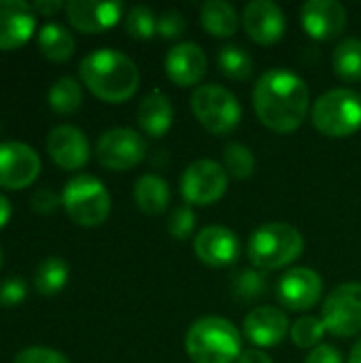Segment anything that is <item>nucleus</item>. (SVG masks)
Masks as SVG:
<instances>
[{
    "instance_id": "20",
    "label": "nucleus",
    "mask_w": 361,
    "mask_h": 363,
    "mask_svg": "<svg viewBox=\"0 0 361 363\" xmlns=\"http://www.w3.org/2000/svg\"><path fill=\"white\" fill-rule=\"evenodd\" d=\"M36 26V11L23 0H0V49L23 45Z\"/></svg>"
},
{
    "instance_id": "26",
    "label": "nucleus",
    "mask_w": 361,
    "mask_h": 363,
    "mask_svg": "<svg viewBox=\"0 0 361 363\" xmlns=\"http://www.w3.org/2000/svg\"><path fill=\"white\" fill-rule=\"evenodd\" d=\"M47 100L51 104L53 111L62 113V115H70L74 113L81 102H83V89L79 85V81L74 77H60L53 81V85L49 87Z\"/></svg>"
},
{
    "instance_id": "7",
    "label": "nucleus",
    "mask_w": 361,
    "mask_h": 363,
    "mask_svg": "<svg viewBox=\"0 0 361 363\" xmlns=\"http://www.w3.org/2000/svg\"><path fill=\"white\" fill-rule=\"evenodd\" d=\"M191 111L198 123L215 136L230 134L243 119V106L238 98L217 83L198 85L194 89Z\"/></svg>"
},
{
    "instance_id": "15",
    "label": "nucleus",
    "mask_w": 361,
    "mask_h": 363,
    "mask_svg": "<svg viewBox=\"0 0 361 363\" xmlns=\"http://www.w3.org/2000/svg\"><path fill=\"white\" fill-rule=\"evenodd\" d=\"M243 28L257 45H274L283 38L287 21L283 9L272 0H253L243 11Z\"/></svg>"
},
{
    "instance_id": "14",
    "label": "nucleus",
    "mask_w": 361,
    "mask_h": 363,
    "mask_svg": "<svg viewBox=\"0 0 361 363\" xmlns=\"http://www.w3.org/2000/svg\"><path fill=\"white\" fill-rule=\"evenodd\" d=\"M196 257L209 268H228L240 257L238 236L223 225H206L194 238Z\"/></svg>"
},
{
    "instance_id": "27",
    "label": "nucleus",
    "mask_w": 361,
    "mask_h": 363,
    "mask_svg": "<svg viewBox=\"0 0 361 363\" xmlns=\"http://www.w3.org/2000/svg\"><path fill=\"white\" fill-rule=\"evenodd\" d=\"M217 66L221 74L234 81H247L253 74V57L240 45H226L217 53Z\"/></svg>"
},
{
    "instance_id": "34",
    "label": "nucleus",
    "mask_w": 361,
    "mask_h": 363,
    "mask_svg": "<svg viewBox=\"0 0 361 363\" xmlns=\"http://www.w3.org/2000/svg\"><path fill=\"white\" fill-rule=\"evenodd\" d=\"M185 17L181 11H174V9H168L164 13L157 15V34L166 40H177L183 36L185 32Z\"/></svg>"
},
{
    "instance_id": "36",
    "label": "nucleus",
    "mask_w": 361,
    "mask_h": 363,
    "mask_svg": "<svg viewBox=\"0 0 361 363\" xmlns=\"http://www.w3.org/2000/svg\"><path fill=\"white\" fill-rule=\"evenodd\" d=\"M26 298V283L19 277H9L0 283V304L15 306Z\"/></svg>"
},
{
    "instance_id": "23",
    "label": "nucleus",
    "mask_w": 361,
    "mask_h": 363,
    "mask_svg": "<svg viewBox=\"0 0 361 363\" xmlns=\"http://www.w3.org/2000/svg\"><path fill=\"white\" fill-rule=\"evenodd\" d=\"M134 202L145 215H162L170 204V187L160 174H143L134 183Z\"/></svg>"
},
{
    "instance_id": "29",
    "label": "nucleus",
    "mask_w": 361,
    "mask_h": 363,
    "mask_svg": "<svg viewBox=\"0 0 361 363\" xmlns=\"http://www.w3.org/2000/svg\"><path fill=\"white\" fill-rule=\"evenodd\" d=\"M232 296L238 302H255L260 300L266 289H268V281L264 277L262 270L257 268H243L232 277Z\"/></svg>"
},
{
    "instance_id": "28",
    "label": "nucleus",
    "mask_w": 361,
    "mask_h": 363,
    "mask_svg": "<svg viewBox=\"0 0 361 363\" xmlns=\"http://www.w3.org/2000/svg\"><path fill=\"white\" fill-rule=\"evenodd\" d=\"M66 281H68V264L55 255L43 259L34 272V285L38 294H45V296L57 294L66 285Z\"/></svg>"
},
{
    "instance_id": "41",
    "label": "nucleus",
    "mask_w": 361,
    "mask_h": 363,
    "mask_svg": "<svg viewBox=\"0 0 361 363\" xmlns=\"http://www.w3.org/2000/svg\"><path fill=\"white\" fill-rule=\"evenodd\" d=\"M11 202H9V198L6 196H2L0 194V228L9 221V217H11Z\"/></svg>"
},
{
    "instance_id": "12",
    "label": "nucleus",
    "mask_w": 361,
    "mask_h": 363,
    "mask_svg": "<svg viewBox=\"0 0 361 363\" xmlns=\"http://www.w3.org/2000/svg\"><path fill=\"white\" fill-rule=\"evenodd\" d=\"M323 296V281L313 268H291L277 285V298L281 306L294 313L311 311Z\"/></svg>"
},
{
    "instance_id": "9",
    "label": "nucleus",
    "mask_w": 361,
    "mask_h": 363,
    "mask_svg": "<svg viewBox=\"0 0 361 363\" xmlns=\"http://www.w3.org/2000/svg\"><path fill=\"white\" fill-rule=\"evenodd\" d=\"M326 332L338 338H353L361 332V283L334 287L321 308Z\"/></svg>"
},
{
    "instance_id": "18",
    "label": "nucleus",
    "mask_w": 361,
    "mask_h": 363,
    "mask_svg": "<svg viewBox=\"0 0 361 363\" xmlns=\"http://www.w3.org/2000/svg\"><path fill=\"white\" fill-rule=\"evenodd\" d=\"M166 77L179 87H196L209 70L206 53L196 43H179L174 45L164 60Z\"/></svg>"
},
{
    "instance_id": "43",
    "label": "nucleus",
    "mask_w": 361,
    "mask_h": 363,
    "mask_svg": "<svg viewBox=\"0 0 361 363\" xmlns=\"http://www.w3.org/2000/svg\"><path fill=\"white\" fill-rule=\"evenodd\" d=\"M0 268H2V249H0Z\"/></svg>"
},
{
    "instance_id": "6",
    "label": "nucleus",
    "mask_w": 361,
    "mask_h": 363,
    "mask_svg": "<svg viewBox=\"0 0 361 363\" xmlns=\"http://www.w3.org/2000/svg\"><path fill=\"white\" fill-rule=\"evenodd\" d=\"M62 206L74 223L94 228L106 221L111 213V196L98 177L77 174L62 189Z\"/></svg>"
},
{
    "instance_id": "35",
    "label": "nucleus",
    "mask_w": 361,
    "mask_h": 363,
    "mask_svg": "<svg viewBox=\"0 0 361 363\" xmlns=\"http://www.w3.org/2000/svg\"><path fill=\"white\" fill-rule=\"evenodd\" d=\"M13 363H70L66 359V355H62L60 351L47 349V347H30L23 349L15 355Z\"/></svg>"
},
{
    "instance_id": "25",
    "label": "nucleus",
    "mask_w": 361,
    "mask_h": 363,
    "mask_svg": "<svg viewBox=\"0 0 361 363\" xmlns=\"http://www.w3.org/2000/svg\"><path fill=\"white\" fill-rule=\"evenodd\" d=\"M332 66L338 79L347 83L361 81V40L355 36L343 38L332 53Z\"/></svg>"
},
{
    "instance_id": "2",
    "label": "nucleus",
    "mask_w": 361,
    "mask_h": 363,
    "mask_svg": "<svg viewBox=\"0 0 361 363\" xmlns=\"http://www.w3.org/2000/svg\"><path fill=\"white\" fill-rule=\"evenodd\" d=\"M79 74L83 85L104 102L119 104L130 100L140 83L138 66L119 49L102 47L81 60Z\"/></svg>"
},
{
    "instance_id": "4",
    "label": "nucleus",
    "mask_w": 361,
    "mask_h": 363,
    "mask_svg": "<svg viewBox=\"0 0 361 363\" xmlns=\"http://www.w3.org/2000/svg\"><path fill=\"white\" fill-rule=\"evenodd\" d=\"M304 251V236L302 232L285 221H270L260 225L247 245V255L253 268L266 270H281L294 264Z\"/></svg>"
},
{
    "instance_id": "19",
    "label": "nucleus",
    "mask_w": 361,
    "mask_h": 363,
    "mask_svg": "<svg viewBox=\"0 0 361 363\" xmlns=\"http://www.w3.org/2000/svg\"><path fill=\"white\" fill-rule=\"evenodd\" d=\"M64 9L68 21L87 34L113 28L123 15V2L119 0H68Z\"/></svg>"
},
{
    "instance_id": "13",
    "label": "nucleus",
    "mask_w": 361,
    "mask_h": 363,
    "mask_svg": "<svg viewBox=\"0 0 361 363\" xmlns=\"http://www.w3.org/2000/svg\"><path fill=\"white\" fill-rule=\"evenodd\" d=\"M304 32L315 40H334L347 28V9L338 0H309L300 9Z\"/></svg>"
},
{
    "instance_id": "33",
    "label": "nucleus",
    "mask_w": 361,
    "mask_h": 363,
    "mask_svg": "<svg viewBox=\"0 0 361 363\" xmlns=\"http://www.w3.org/2000/svg\"><path fill=\"white\" fill-rule=\"evenodd\" d=\"M196 230V213L189 204H179L168 217V234L177 240H187Z\"/></svg>"
},
{
    "instance_id": "17",
    "label": "nucleus",
    "mask_w": 361,
    "mask_h": 363,
    "mask_svg": "<svg viewBox=\"0 0 361 363\" xmlns=\"http://www.w3.org/2000/svg\"><path fill=\"white\" fill-rule=\"evenodd\" d=\"M289 332V319L277 306H257L243 321V334L251 345H255V349L277 347Z\"/></svg>"
},
{
    "instance_id": "38",
    "label": "nucleus",
    "mask_w": 361,
    "mask_h": 363,
    "mask_svg": "<svg viewBox=\"0 0 361 363\" xmlns=\"http://www.w3.org/2000/svg\"><path fill=\"white\" fill-rule=\"evenodd\" d=\"M304 363H343V355L336 347L332 345H319L309 353Z\"/></svg>"
},
{
    "instance_id": "37",
    "label": "nucleus",
    "mask_w": 361,
    "mask_h": 363,
    "mask_svg": "<svg viewBox=\"0 0 361 363\" xmlns=\"http://www.w3.org/2000/svg\"><path fill=\"white\" fill-rule=\"evenodd\" d=\"M62 202V196H57L55 191H51L49 187L36 189L32 196V208L38 213H51L57 208V204Z\"/></svg>"
},
{
    "instance_id": "11",
    "label": "nucleus",
    "mask_w": 361,
    "mask_h": 363,
    "mask_svg": "<svg viewBox=\"0 0 361 363\" xmlns=\"http://www.w3.org/2000/svg\"><path fill=\"white\" fill-rule=\"evenodd\" d=\"M40 172L38 153L21 140L0 143V187H28Z\"/></svg>"
},
{
    "instance_id": "1",
    "label": "nucleus",
    "mask_w": 361,
    "mask_h": 363,
    "mask_svg": "<svg viewBox=\"0 0 361 363\" xmlns=\"http://www.w3.org/2000/svg\"><path fill=\"white\" fill-rule=\"evenodd\" d=\"M257 119L277 134L296 132L309 117L311 89L302 77L287 68L266 70L253 87Z\"/></svg>"
},
{
    "instance_id": "42",
    "label": "nucleus",
    "mask_w": 361,
    "mask_h": 363,
    "mask_svg": "<svg viewBox=\"0 0 361 363\" xmlns=\"http://www.w3.org/2000/svg\"><path fill=\"white\" fill-rule=\"evenodd\" d=\"M349 363H361V338L355 342V347L349 355Z\"/></svg>"
},
{
    "instance_id": "32",
    "label": "nucleus",
    "mask_w": 361,
    "mask_h": 363,
    "mask_svg": "<svg viewBox=\"0 0 361 363\" xmlns=\"http://www.w3.org/2000/svg\"><path fill=\"white\" fill-rule=\"evenodd\" d=\"M291 342L298 349H317L323 340L326 325L317 317H302L291 325Z\"/></svg>"
},
{
    "instance_id": "30",
    "label": "nucleus",
    "mask_w": 361,
    "mask_h": 363,
    "mask_svg": "<svg viewBox=\"0 0 361 363\" xmlns=\"http://www.w3.org/2000/svg\"><path fill=\"white\" fill-rule=\"evenodd\" d=\"M223 168L232 179H249L255 172V155L243 143H228L223 149Z\"/></svg>"
},
{
    "instance_id": "21",
    "label": "nucleus",
    "mask_w": 361,
    "mask_h": 363,
    "mask_svg": "<svg viewBox=\"0 0 361 363\" xmlns=\"http://www.w3.org/2000/svg\"><path fill=\"white\" fill-rule=\"evenodd\" d=\"M136 121L145 134L153 138L164 136L172 128V121H174V108H172L170 98L162 89L149 91L138 104Z\"/></svg>"
},
{
    "instance_id": "10",
    "label": "nucleus",
    "mask_w": 361,
    "mask_h": 363,
    "mask_svg": "<svg viewBox=\"0 0 361 363\" xmlns=\"http://www.w3.org/2000/svg\"><path fill=\"white\" fill-rule=\"evenodd\" d=\"M147 155V140L132 128H111L96 143V157L109 170H130Z\"/></svg>"
},
{
    "instance_id": "8",
    "label": "nucleus",
    "mask_w": 361,
    "mask_h": 363,
    "mask_svg": "<svg viewBox=\"0 0 361 363\" xmlns=\"http://www.w3.org/2000/svg\"><path fill=\"white\" fill-rule=\"evenodd\" d=\"M228 172L215 160L191 162L181 177V196L189 206H211L228 191Z\"/></svg>"
},
{
    "instance_id": "16",
    "label": "nucleus",
    "mask_w": 361,
    "mask_h": 363,
    "mask_svg": "<svg viewBox=\"0 0 361 363\" xmlns=\"http://www.w3.org/2000/svg\"><path fill=\"white\" fill-rule=\"evenodd\" d=\"M49 157L64 170H79L89 160V140L83 130L70 123L55 125L47 136Z\"/></svg>"
},
{
    "instance_id": "24",
    "label": "nucleus",
    "mask_w": 361,
    "mask_h": 363,
    "mask_svg": "<svg viewBox=\"0 0 361 363\" xmlns=\"http://www.w3.org/2000/svg\"><path fill=\"white\" fill-rule=\"evenodd\" d=\"M38 49L45 57L62 62L68 60L74 51V36L70 34V30L57 21H49L38 30L36 36Z\"/></svg>"
},
{
    "instance_id": "5",
    "label": "nucleus",
    "mask_w": 361,
    "mask_h": 363,
    "mask_svg": "<svg viewBox=\"0 0 361 363\" xmlns=\"http://www.w3.org/2000/svg\"><path fill=\"white\" fill-rule=\"evenodd\" d=\"M311 119L323 136H353L361 130V96L347 87L330 89L313 102Z\"/></svg>"
},
{
    "instance_id": "22",
    "label": "nucleus",
    "mask_w": 361,
    "mask_h": 363,
    "mask_svg": "<svg viewBox=\"0 0 361 363\" xmlns=\"http://www.w3.org/2000/svg\"><path fill=\"white\" fill-rule=\"evenodd\" d=\"M202 28L215 38H230L238 32L240 17L236 9L226 0H206L200 9Z\"/></svg>"
},
{
    "instance_id": "31",
    "label": "nucleus",
    "mask_w": 361,
    "mask_h": 363,
    "mask_svg": "<svg viewBox=\"0 0 361 363\" xmlns=\"http://www.w3.org/2000/svg\"><path fill=\"white\" fill-rule=\"evenodd\" d=\"M123 26H126V32L138 40H149L157 34V17L149 6H143V4L132 6L126 13Z\"/></svg>"
},
{
    "instance_id": "40",
    "label": "nucleus",
    "mask_w": 361,
    "mask_h": 363,
    "mask_svg": "<svg viewBox=\"0 0 361 363\" xmlns=\"http://www.w3.org/2000/svg\"><path fill=\"white\" fill-rule=\"evenodd\" d=\"M62 6H66L62 0H36V2H32V9L38 11V13H45V15H53Z\"/></svg>"
},
{
    "instance_id": "39",
    "label": "nucleus",
    "mask_w": 361,
    "mask_h": 363,
    "mask_svg": "<svg viewBox=\"0 0 361 363\" xmlns=\"http://www.w3.org/2000/svg\"><path fill=\"white\" fill-rule=\"evenodd\" d=\"M236 363H274L272 357L268 353H264L262 349H247L240 353V357L236 359Z\"/></svg>"
},
{
    "instance_id": "3",
    "label": "nucleus",
    "mask_w": 361,
    "mask_h": 363,
    "mask_svg": "<svg viewBox=\"0 0 361 363\" xmlns=\"http://www.w3.org/2000/svg\"><path fill=\"white\" fill-rule=\"evenodd\" d=\"M185 353L194 363H234L243 353V336L223 317H200L185 332Z\"/></svg>"
}]
</instances>
